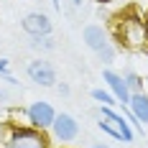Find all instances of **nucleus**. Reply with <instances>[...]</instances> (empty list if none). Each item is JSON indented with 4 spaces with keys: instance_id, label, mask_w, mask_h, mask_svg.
Returning <instances> with one entry per match:
<instances>
[{
    "instance_id": "obj_1",
    "label": "nucleus",
    "mask_w": 148,
    "mask_h": 148,
    "mask_svg": "<svg viewBox=\"0 0 148 148\" xmlns=\"http://www.w3.org/2000/svg\"><path fill=\"white\" fill-rule=\"evenodd\" d=\"M100 130L105 133H110L112 138H118V140H125V143H130L133 140V130L128 128V123L123 120V115H118L112 107H100Z\"/></svg>"
},
{
    "instance_id": "obj_2",
    "label": "nucleus",
    "mask_w": 148,
    "mask_h": 148,
    "mask_svg": "<svg viewBox=\"0 0 148 148\" xmlns=\"http://www.w3.org/2000/svg\"><path fill=\"white\" fill-rule=\"evenodd\" d=\"M123 23H118V38L123 46H128V49H143L146 46V26H143V21H138V18H120Z\"/></svg>"
},
{
    "instance_id": "obj_3",
    "label": "nucleus",
    "mask_w": 148,
    "mask_h": 148,
    "mask_svg": "<svg viewBox=\"0 0 148 148\" xmlns=\"http://www.w3.org/2000/svg\"><path fill=\"white\" fill-rule=\"evenodd\" d=\"M84 44L100 56V59L105 61V64H110L112 61V56H115V51H112V46H110V41H107V36H105V31L100 28V26H87L84 28Z\"/></svg>"
},
{
    "instance_id": "obj_4",
    "label": "nucleus",
    "mask_w": 148,
    "mask_h": 148,
    "mask_svg": "<svg viewBox=\"0 0 148 148\" xmlns=\"http://www.w3.org/2000/svg\"><path fill=\"white\" fill-rule=\"evenodd\" d=\"M5 148H49V140L44 138V133L36 128V130H28V128H18L10 133Z\"/></svg>"
},
{
    "instance_id": "obj_5",
    "label": "nucleus",
    "mask_w": 148,
    "mask_h": 148,
    "mask_svg": "<svg viewBox=\"0 0 148 148\" xmlns=\"http://www.w3.org/2000/svg\"><path fill=\"white\" fill-rule=\"evenodd\" d=\"M28 77L36 82V84H41V87H51L54 82H56V74H54V66L44 59H36L28 64Z\"/></svg>"
},
{
    "instance_id": "obj_6",
    "label": "nucleus",
    "mask_w": 148,
    "mask_h": 148,
    "mask_svg": "<svg viewBox=\"0 0 148 148\" xmlns=\"http://www.w3.org/2000/svg\"><path fill=\"white\" fill-rule=\"evenodd\" d=\"M105 82H107V87H110V92H112V97L118 100L120 105H128V100H130V89H128V82H125V77H120V74L110 72V69H105L102 72Z\"/></svg>"
},
{
    "instance_id": "obj_7",
    "label": "nucleus",
    "mask_w": 148,
    "mask_h": 148,
    "mask_svg": "<svg viewBox=\"0 0 148 148\" xmlns=\"http://www.w3.org/2000/svg\"><path fill=\"white\" fill-rule=\"evenodd\" d=\"M28 118H31V123H33V128L44 130V128H51L56 112L51 110V105H49V102H33L28 107Z\"/></svg>"
},
{
    "instance_id": "obj_8",
    "label": "nucleus",
    "mask_w": 148,
    "mask_h": 148,
    "mask_svg": "<svg viewBox=\"0 0 148 148\" xmlns=\"http://www.w3.org/2000/svg\"><path fill=\"white\" fill-rule=\"evenodd\" d=\"M51 128H54V135L59 138V140H74L77 133H79V125H77V120L72 115H66V112H61L54 118L51 123Z\"/></svg>"
},
{
    "instance_id": "obj_9",
    "label": "nucleus",
    "mask_w": 148,
    "mask_h": 148,
    "mask_svg": "<svg viewBox=\"0 0 148 148\" xmlns=\"http://www.w3.org/2000/svg\"><path fill=\"white\" fill-rule=\"evenodd\" d=\"M23 31L31 36H49L51 33V21L44 13H28L23 18Z\"/></svg>"
},
{
    "instance_id": "obj_10",
    "label": "nucleus",
    "mask_w": 148,
    "mask_h": 148,
    "mask_svg": "<svg viewBox=\"0 0 148 148\" xmlns=\"http://www.w3.org/2000/svg\"><path fill=\"white\" fill-rule=\"evenodd\" d=\"M128 107H130V112L135 115V120H138L140 125L148 123V95H143V92H133L130 100H128Z\"/></svg>"
},
{
    "instance_id": "obj_11",
    "label": "nucleus",
    "mask_w": 148,
    "mask_h": 148,
    "mask_svg": "<svg viewBox=\"0 0 148 148\" xmlns=\"http://www.w3.org/2000/svg\"><path fill=\"white\" fill-rule=\"evenodd\" d=\"M92 97L97 100L100 105H105V107H112V105H118V100L112 97V92H102V89H92Z\"/></svg>"
},
{
    "instance_id": "obj_12",
    "label": "nucleus",
    "mask_w": 148,
    "mask_h": 148,
    "mask_svg": "<svg viewBox=\"0 0 148 148\" xmlns=\"http://www.w3.org/2000/svg\"><path fill=\"white\" fill-rule=\"evenodd\" d=\"M33 46L36 49H54V41L49 36H33Z\"/></svg>"
},
{
    "instance_id": "obj_13",
    "label": "nucleus",
    "mask_w": 148,
    "mask_h": 148,
    "mask_svg": "<svg viewBox=\"0 0 148 148\" xmlns=\"http://www.w3.org/2000/svg\"><path fill=\"white\" fill-rule=\"evenodd\" d=\"M125 82H128V89H130V92H140V79H138V74H128Z\"/></svg>"
},
{
    "instance_id": "obj_14",
    "label": "nucleus",
    "mask_w": 148,
    "mask_h": 148,
    "mask_svg": "<svg viewBox=\"0 0 148 148\" xmlns=\"http://www.w3.org/2000/svg\"><path fill=\"white\" fill-rule=\"evenodd\" d=\"M0 77H5L8 82H15V79H13V74L8 72V61H5V59H0Z\"/></svg>"
},
{
    "instance_id": "obj_15",
    "label": "nucleus",
    "mask_w": 148,
    "mask_h": 148,
    "mask_svg": "<svg viewBox=\"0 0 148 148\" xmlns=\"http://www.w3.org/2000/svg\"><path fill=\"white\" fill-rule=\"evenodd\" d=\"M92 148H107V146H105V143H95Z\"/></svg>"
},
{
    "instance_id": "obj_16",
    "label": "nucleus",
    "mask_w": 148,
    "mask_h": 148,
    "mask_svg": "<svg viewBox=\"0 0 148 148\" xmlns=\"http://www.w3.org/2000/svg\"><path fill=\"white\" fill-rule=\"evenodd\" d=\"M146 41H148V15H146Z\"/></svg>"
}]
</instances>
